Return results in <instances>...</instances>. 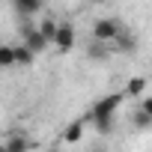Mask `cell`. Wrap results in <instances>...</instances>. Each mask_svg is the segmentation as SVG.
Masks as SVG:
<instances>
[{
  "mask_svg": "<svg viewBox=\"0 0 152 152\" xmlns=\"http://www.w3.org/2000/svg\"><path fill=\"white\" fill-rule=\"evenodd\" d=\"M12 6H15V12H18L21 18H33V15L42 12L45 0H12Z\"/></svg>",
  "mask_w": 152,
  "mask_h": 152,
  "instance_id": "52a82bcc",
  "label": "cell"
},
{
  "mask_svg": "<svg viewBox=\"0 0 152 152\" xmlns=\"http://www.w3.org/2000/svg\"><path fill=\"white\" fill-rule=\"evenodd\" d=\"M75 39H78V33H75V27L63 21V24H57V33H54L51 45H57L60 51H72V48H75Z\"/></svg>",
  "mask_w": 152,
  "mask_h": 152,
  "instance_id": "3957f363",
  "label": "cell"
},
{
  "mask_svg": "<svg viewBox=\"0 0 152 152\" xmlns=\"http://www.w3.org/2000/svg\"><path fill=\"white\" fill-rule=\"evenodd\" d=\"M12 54H15V66H33V60H36V54H33V51H27L24 45L12 48Z\"/></svg>",
  "mask_w": 152,
  "mask_h": 152,
  "instance_id": "30bf717a",
  "label": "cell"
},
{
  "mask_svg": "<svg viewBox=\"0 0 152 152\" xmlns=\"http://www.w3.org/2000/svg\"><path fill=\"white\" fill-rule=\"evenodd\" d=\"M30 149H33V140L21 131H12L6 137V146H3V152H30Z\"/></svg>",
  "mask_w": 152,
  "mask_h": 152,
  "instance_id": "8992f818",
  "label": "cell"
},
{
  "mask_svg": "<svg viewBox=\"0 0 152 152\" xmlns=\"http://www.w3.org/2000/svg\"><path fill=\"white\" fill-rule=\"evenodd\" d=\"M36 30H39V33L45 36V42L51 45V39H54V33H57V21H54V18H48V21H42Z\"/></svg>",
  "mask_w": 152,
  "mask_h": 152,
  "instance_id": "7c38bea8",
  "label": "cell"
},
{
  "mask_svg": "<svg viewBox=\"0 0 152 152\" xmlns=\"http://www.w3.org/2000/svg\"><path fill=\"white\" fill-rule=\"evenodd\" d=\"M24 48H27V51H33V54H42V51L48 48L45 36H42L33 24H24Z\"/></svg>",
  "mask_w": 152,
  "mask_h": 152,
  "instance_id": "277c9868",
  "label": "cell"
},
{
  "mask_svg": "<svg viewBox=\"0 0 152 152\" xmlns=\"http://www.w3.org/2000/svg\"><path fill=\"white\" fill-rule=\"evenodd\" d=\"M87 54H90V60H104V57H107V45H102V42H90Z\"/></svg>",
  "mask_w": 152,
  "mask_h": 152,
  "instance_id": "5bb4252c",
  "label": "cell"
},
{
  "mask_svg": "<svg viewBox=\"0 0 152 152\" xmlns=\"http://www.w3.org/2000/svg\"><path fill=\"white\" fill-rule=\"evenodd\" d=\"M119 30H122V24H119L116 18H99V21L93 24V42L107 45V42H113V39L119 36Z\"/></svg>",
  "mask_w": 152,
  "mask_h": 152,
  "instance_id": "7a4b0ae2",
  "label": "cell"
},
{
  "mask_svg": "<svg viewBox=\"0 0 152 152\" xmlns=\"http://www.w3.org/2000/svg\"><path fill=\"white\" fill-rule=\"evenodd\" d=\"M146 93V78H128V87H125V96H143Z\"/></svg>",
  "mask_w": 152,
  "mask_h": 152,
  "instance_id": "8fae6325",
  "label": "cell"
},
{
  "mask_svg": "<svg viewBox=\"0 0 152 152\" xmlns=\"http://www.w3.org/2000/svg\"><path fill=\"white\" fill-rule=\"evenodd\" d=\"M90 3H104V0H90Z\"/></svg>",
  "mask_w": 152,
  "mask_h": 152,
  "instance_id": "9a60e30c",
  "label": "cell"
},
{
  "mask_svg": "<svg viewBox=\"0 0 152 152\" xmlns=\"http://www.w3.org/2000/svg\"><path fill=\"white\" fill-rule=\"evenodd\" d=\"M113 42H116V48L125 51V54H134V51H137V36L128 33V30H119V36H116Z\"/></svg>",
  "mask_w": 152,
  "mask_h": 152,
  "instance_id": "ba28073f",
  "label": "cell"
},
{
  "mask_svg": "<svg viewBox=\"0 0 152 152\" xmlns=\"http://www.w3.org/2000/svg\"><path fill=\"white\" fill-rule=\"evenodd\" d=\"M84 125H87V119H75V122L66 128L63 140H66V143H78V140H81V134H84Z\"/></svg>",
  "mask_w": 152,
  "mask_h": 152,
  "instance_id": "9c48e42d",
  "label": "cell"
},
{
  "mask_svg": "<svg viewBox=\"0 0 152 152\" xmlns=\"http://www.w3.org/2000/svg\"><path fill=\"white\" fill-rule=\"evenodd\" d=\"M134 125H137L140 131H149V128H152V99H149V96H143L140 107L134 110Z\"/></svg>",
  "mask_w": 152,
  "mask_h": 152,
  "instance_id": "5b68a950",
  "label": "cell"
},
{
  "mask_svg": "<svg viewBox=\"0 0 152 152\" xmlns=\"http://www.w3.org/2000/svg\"><path fill=\"white\" fill-rule=\"evenodd\" d=\"M122 99H125V93H107L104 99H99V102L93 104V110H90L87 119H93V125H96L99 134H107V131L113 128V116H116Z\"/></svg>",
  "mask_w": 152,
  "mask_h": 152,
  "instance_id": "6da1fadb",
  "label": "cell"
},
{
  "mask_svg": "<svg viewBox=\"0 0 152 152\" xmlns=\"http://www.w3.org/2000/svg\"><path fill=\"white\" fill-rule=\"evenodd\" d=\"M9 66H15L12 45H0V69H9Z\"/></svg>",
  "mask_w": 152,
  "mask_h": 152,
  "instance_id": "4fadbf2b",
  "label": "cell"
}]
</instances>
